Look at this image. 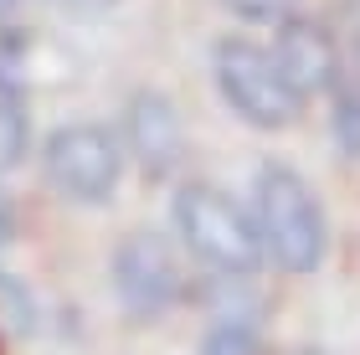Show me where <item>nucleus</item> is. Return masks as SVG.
Segmentation results:
<instances>
[{
  "label": "nucleus",
  "mask_w": 360,
  "mask_h": 355,
  "mask_svg": "<svg viewBox=\"0 0 360 355\" xmlns=\"http://www.w3.org/2000/svg\"><path fill=\"white\" fill-rule=\"evenodd\" d=\"M170 221L180 252H191L211 278H252L268 263L252 206L211 181H180L170 196Z\"/></svg>",
  "instance_id": "f257e3e1"
},
{
  "label": "nucleus",
  "mask_w": 360,
  "mask_h": 355,
  "mask_svg": "<svg viewBox=\"0 0 360 355\" xmlns=\"http://www.w3.org/2000/svg\"><path fill=\"white\" fill-rule=\"evenodd\" d=\"M252 221L263 237V252L273 268L283 273H319L324 252H330V221L314 196V186L304 181L288 160H263L252 175Z\"/></svg>",
  "instance_id": "f03ea898"
},
{
  "label": "nucleus",
  "mask_w": 360,
  "mask_h": 355,
  "mask_svg": "<svg viewBox=\"0 0 360 355\" xmlns=\"http://www.w3.org/2000/svg\"><path fill=\"white\" fill-rule=\"evenodd\" d=\"M211 77H217L221 103L232 108L242 124L263 129V134H278V129H288L304 114L299 93L283 83L273 52L263 41L242 37V31H226V37L211 41Z\"/></svg>",
  "instance_id": "7ed1b4c3"
},
{
  "label": "nucleus",
  "mask_w": 360,
  "mask_h": 355,
  "mask_svg": "<svg viewBox=\"0 0 360 355\" xmlns=\"http://www.w3.org/2000/svg\"><path fill=\"white\" fill-rule=\"evenodd\" d=\"M124 160H129V150H124L119 129H108L98 119L57 124L41 139V175L72 206H108L124 186Z\"/></svg>",
  "instance_id": "20e7f679"
},
{
  "label": "nucleus",
  "mask_w": 360,
  "mask_h": 355,
  "mask_svg": "<svg viewBox=\"0 0 360 355\" xmlns=\"http://www.w3.org/2000/svg\"><path fill=\"white\" fill-rule=\"evenodd\" d=\"M113 299L134 325L170 314L186 299V263H180V242H170V232L160 227H134L113 242Z\"/></svg>",
  "instance_id": "39448f33"
},
{
  "label": "nucleus",
  "mask_w": 360,
  "mask_h": 355,
  "mask_svg": "<svg viewBox=\"0 0 360 355\" xmlns=\"http://www.w3.org/2000/svg\"><path fill=\"white\" fill-rule=\"evenodd\" d=\"M119 139H124L129 160H134V170L150 186H165L170 175L186 165V119H180V108L155 88H139V93L124 98Z\"/></svg>",
  "instance_id": "423d86ee"
},
{
  "label": "nucleus",
  "mask_w": 360,
  "mask_h": 355,
  "mask_svg": "<svg viewBox=\"0 0 360 355\" xmlns=\"http://www.w3.org/2000/svg\"><path fill=\"white\" fill-rule=\"evenodd\" d=\"M268 52L278 62V72H283V83L304 98H319V93H335L340 72H345V46L335 41V31L314 21V15H293V21H283L273 31Z\"/></svg>",
  "instance_id": "0eeeda50"
},
{
  "label": "nucleus",
  "mask_w": 360,
  "mask_h": 355,
  "mask_svg": "<svg viewBox=\"0 0 360 355\" xmlns=\"http://www.w3.org/2000/svg\"><path fill=\"white\" fill-rule=\"evenodd\" d=\"M195 355H263V319H257V299L252 304L248 299H221Z\"/></svg>",
  "instance_id": "6e6552de"
},
{
  "label": "nucleus",
  "mask_w": 360,
  "mask_h": 355,
  "mask_svg": "<svg viewBox=\"0 0 360 355\" xmlns=\"http://www.w3.org/2000/svg\"><path fill=\"white\" fill-rule=\"evenodd\" d=\"M26 150H31V119L21 98V57H11L0 41V175L21 165Z\"/></svg>",
  "instance_id": "1a4fd4ad"
},
{
  "label": "nucleus",
  "mask_w": 360,
  "mask_h": 355,
  "mask_svg": "<svg viewBox=\"0 0 360 355\" xmlns=\"http://www.w3.org/2000/svg\"><path fill=\"white\" fill-rule=\"evenodd\" d=\"M330 139L345 160H360V88L340 72V83L330 93Z\"/></svg>",
  "instance_id": "9d476101"
},
{
  "label": "nucleus",
  "mask_w": 360,
  "mask_h": 355,
  "mask_svg": "<svg viewBox=\"0 0 360 355\" xmlns=\"http://www.w3.org/2000/svg\"><path fill=\"white\" fill-rule=\"evenodd\" d=\"M221 6L232 11L237 21L268 26V31H278L283 21H293V15H299V0H221Z\"/></svg>",
  "instance_id": "9b49d317"
},
{
  "label": "nucleus",
  "mask_w": 360,
  "mask_h": 355,
  "mask_svg": "<svg viewBox=\"0 0 360 355\" xmlns=\"http://www.w3.org/2000/svg\"><path fill=\"white\" fill-rule=\"evenodd\" d=\"M0 314H11V325L21 335L37 330V304H31L26 283L15 278V273H6V268H0Z\"/></svg>",
  "instance_id": "f8f14e48"
},
{
  "label": "nucleus",
  "mask_w": 360,
  "mask_h": 355,
  "mask_svg": "<svg viewBox=\"0 0 360 355\" xmlns=\"http://www.w3.org/2000/svg\"><path fill=\"white\" fill-rule=\"evenodd\" d=\"M345 77L360 88V6L350 15V31H345Z\"/></svg>",
  "instance_id": "ddd939ff"
},
{
  "label": "nucleus",
  "mask_w": 360,
  "mask_h": 355,
  "mask_svg": "<svg viewBox=\"0 0 360 355\" xmlns=\"http://www.w3.org/2000/svg\"><path fill=\"white\" fill-rule=\"evenodd\" d=\"M57 11H68V15H77V21H93V15H108L119 0H52Z\"/></svg>",
  "instance_id": "4468645a"
},
{
  "label": "nucleus",
  "mask_w": 360,
  "mask_h": 355,
  "mask_svg": "<svg viewBox=\"0 0 360 355\" xmlns=\"http://www.w3.org/2000/svg\"><path fill=\"white\" fill-rule=\"evenodd\" d=\"M15 242V206H11V196L0 191V252H6Z\"/></svg>",
  "instance_id": "2eb2a0df"
},
{
  "label": "nucleus",
  "mask_w": 360,
  "mask_h": 355,
  "mask_svg": "<svg viewBox=\"0 0 360 355\" xmlns=\"http://www.w3.org/2000/svg\"><path fill=\"white\" fill-rule=\"evenodd\" d=\"M11 15H15V0H0V26H6Z\"/></svg>",
  "instance_id": "dca6fc26"
},
{
  "label": "nucleus",
  "mask_w": 360,
  "mask_h": 355,
  "mask_svg": "<svg viewBox=\"0 0 360 355\" xmlns=\"http://www.w3.org/2000/svg\"><path fill=\"white\" fill-rule=\"evenodd\" d=\"M299 355H330V350H299Z\"/></svg>",
  "instance_id": "f3484780"
}]
</instances>
